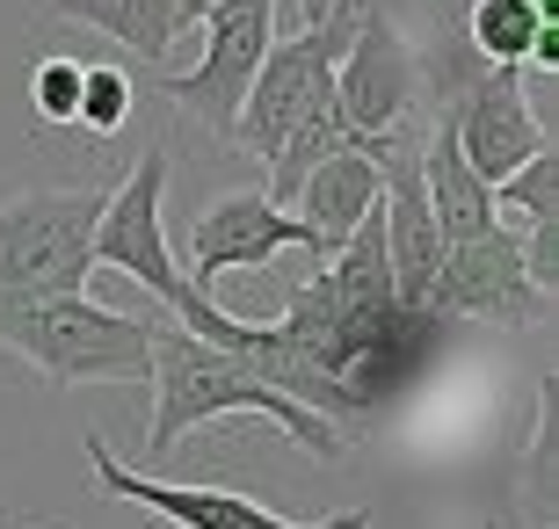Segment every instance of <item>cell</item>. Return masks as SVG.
<instances>
[{"mask_svg":"<svg viewBox=\"0 0 559 529\" xmlns=\"http://www.w3.org/2000/svg\"><path fill=\"white\" fill-rule=\"evenodd\" d=\"M153 428H145V457H175L182 449L189 428L204 421H226V413H262V421H276V435L298 449H312V457H349V435L328 421V413L298 407L290 392H276L270 377H262V363H254L248 348H218V341H197L189 326L175 320H153Z\"/></svg>","mask_w":559,"mask_h":529,"instance_id":"obj_1","label":"cell"},{"mask_svg":"<svg viewBox=\"0 0 559 529\" xmlns=\"http://www.w3.org/2000/svg\"><path fill=\"white\" fill-rule=\"evenodd\" d=\"M0 348L37 370L44 392L73 385H145L153 377V320L95 305L87 290L0 298Z\"/></svg>","mask_w":559,"mask_h":529,"instance_id":"obj_2","label":"cell"},{"mask_svg":"<svg viewBox=\"0 0 559 529\" xmlns=\"http://www.w3.org/2000/svg\"><path fill=\"white\" fill-rule=\"evenodd\" d=\"M167 153L160 145H145V160L131 167L124 182L109 189V204H103V225H95V268H124L131 284H145V298L167 312L175 326H189L197 341H218V348H248L254 341V326L248 320H233L211 290H197L182 276V262H175V240H167Z\"/></svg>","mask_w":559,"mask_h":529,"instance_id":"obj_3","label":"cell"},{"mask_svg":"<svg viewBox=\"0 0 559 529\" xmlns=\"http://www.w3.org/2000/svg\"><path fill=\"white\" fill-rule=\"evenodd\" d=\"M109 189H22L0 204V298H51V290H87L95 268V225H103Z\"/></svg>","mask_w":559,"mask_h":529,"instance_id":"obj_4","label":"cell"},{"mask_svg":"<svg viewBox=\"0 0 559 529\" xmlns=\"http://www.w3.org/2000/svg\"><path fill=\"white\" fill-rule=\"evenodd\" d=\"M349 29H356V8H334L328 22H306V37L290 44H270V59L254 73L248 103L233 117V153H248V160H276L284 139L312 109L334 103V59L349 51Z\"/></svg>","mask_w":559,"mask_h":529,"instance_id":"obj_5","label":"cell"},{"mask_svg":"<svg viewBox=\"0 0 559 529\" xmlns=\"http://www.w3.org/2000/svg\"><path fill=\"white\" fill-rule=\"evenodd\" d=\"M197 22H204V59L189 65V73H175V81H160L153 95L175 103L182 117H197L211 139L226 145L233 117H240L254 73H262V59H270V44H276V0H218Z\"/></svg>","mask_w":559,"mask_h":529,"instance_id":"obj_6","label":"cell"},{"mask_svg":"<svg viewBox=\"0 0 559 529\" xmlns=\"http://www.w3.org/2000/svg\"><path fill=\"white\" fill-rule=\"evenodd\" d=\"M415 109H421V59L407 44V29L378 8H356L349 51L334 59V117H342L349 145L407 131Z\"/></svg>","mask_w":559,"mask_h":529,"instance_id":"obj_7","label":"cell"},{"mask_svg":"<svg viewBox=\"0 0 559 529\" xmlns=\"http://www.w3.org/2000/svg\"><path fill=\"white\" fill-rule=\"evenodd\" d=\"M436 320H495V326H538L552 312V290L531 276L523 240L509 225L479 232V240H451L436 262V290H429Z\"/></svg>","mask_w":559,"mask_h":529,"instance_id":"obj_8","label":"cell"},{"mask_svg":"<svg viewBox=\"0 0 559 529\" xmlns=\"http://www.w3.org/2000/svg\"><path fill=\"white\" fill-rule=\"evenodd\" d=\"M429 117H443L451 123V139H457V153L487 175V182H501V175H516L531 153H545V123H538V109H531V95H523V73L516 65H487L479 59L465 81L443 95V103L429 109Z\"/></svg>","mask_w":559,"mask_h":529,"instance_id":"obj_9","label":"cell"},{"mask_svg":"<svg viewBox=\"0 0 559 529\" xmlns=\"http://www.w3.org/2000/svg\"><path fill=\"white\" fill-rule=\"evenodd\" d=\"M87 465H95L103 501H131V508L160 515L175 529H371L364 508L328 515V522H284L276 508H262V501H248V493H233V486H167V479H145V471L117 465V449L103 435H87Z\"/></svg>","mask_w":559,"mask_h":529,"instance_id":"obj_10","label":"cell"},{"mask_svg":"<svg viewBox=\"0 0 559 529\" xmlns=\"http://www.w3.org/2000/svg\"><path fill=\"white\" fill-rule=\"evenodd\" d=\"M290 247L320 262L306 218H290V211L270 204L262 189H226L204 218L189 225V247L175 254V262H182V276L197 290H211V276H226V268H270L276 254H290Z\"/></svg>","mask_w":559,"mask_h":529,"instance_id":"obj_11","label":"cell"},{"mask_svg":"<svg viewBox=\"0 0 559 529\" xmlns=\"http://www.w3.org/2000/svg\"><path fill=\"white\" fill-rule=\"evenodd\" d=\"M421 189H429V218H436V232H443V247L451 240H479V232L501 225L495 182L457 153V139H451L443 117H429V139H421Z\"/></svg>","mask_w":559,"mask_h":529,"instance_id":"obj_12","label":"cell"},{"mask_svg":"<svg viewBox=\"0 0 559 529\" xmlns=\"http://www.w3.org/2000/svg\"><path fill=\"white\" fill-rule=\"evenodd\" d=\"M371 211H378V167L364 160L356 145L328 153V160H320L306 182H298V196H290V218H306L312 247H320V262H328V254L349 240V232L371 218Z\"/></svg>","mask_w":559,"mask_h":529,"instance_id":"obj_13","label":"cell"},{"mask_svg":"<svg viewBox=\"0 0 559 529\" xmlns=\"http://www.w3.org/2000/svg\"><path fill=\"white\" fill-rule=\"evenodd\" d=\"M465 44H473L487 65H538L559 73V22L538 15V0H473L465 15Z\"/></svg>","mask_w":559,"mask_h":529,"instance_id":"obj_14","label":"cell"},{"mask_svg":"<svg viewBox=\"0 0 559 529\" xmlns=\"http://www.w3.org/2000/svg\"><path fill=\"white\" fill-rule=\"evenodd\" d=\"M51 15L59 22H87V29H103L117 37L124 51L160 65L182 37V15H175V0H51Z\"/></svg>","mask_w":559,"mask_h":529,"instance_id":"obj_15","label":"cell"},{"mask_svg":"<svg viewBox=\"0 0 559 529\" xmlns=\"http://www.w3.org/2000/svg\"><path fill=\"white\" fill-rule=\"evenodd\" d=\"M495 211L509 232H545V225H559V153L545 145V153H531V160L516 167V175H501L495 182Z\"/></svg>","mask_w":559,"mask_h":529,"instance_id":"obj_16","label":"cell"},{"mask_svg":"<svg viewBox=\"0 0 559 529\" xmlns=\"http://www.w3.org/2000/svg\"><path fill=\"white\" fill-rule=\"evenodd\" d=\"M124 117H131V81L117 73V65H87L81 117H73V123H87L95 139H117V131H124Z\"/></svg>","mask_w":559,"mask_h":529,"instance_id":"obj_17","label":"cell"},{"mask_svg":"<svg viewBox=\"0 0 559 529\" xmlns=\"http://www.w3.org/2000/svg\"><path fill=\"white\" fill-rule=\"evenodd\" d=\"M81 81H87L81 59H37V73H29V103H37V117L44 123H73L81 117Z\"/></svg>","mask_w":559,"mask_h":529,"instance_id":"obj_18","label":"cell"},{"mask_svg":"<svg viewBox=\"0 0 559 529\" xmlns=\"http://www.w3.org/2000/svg\"><path fill=\"white\" fill-rule=\"evenodd\" d=\"M334 8H342V0H298V15H306V22H328Z\"/></svg>","mask_w":559,"mask_h":529,"instance_id":"obj_19","label":"cell"},{"mask_svg":"<svg viewBox=\"0 0 559 529\" xmlns=\"http://www.w3.org/2000/svg\"><path fill=\"white\" fill-rule=\"evenodd\" d=\"M204 8H218V0H175V15H182V29H189L197 15H204Z\"/></svg>","mask_w":559,"mask_h":529,"instance_id":"obj_20","label":"cell"}]
</instances>
